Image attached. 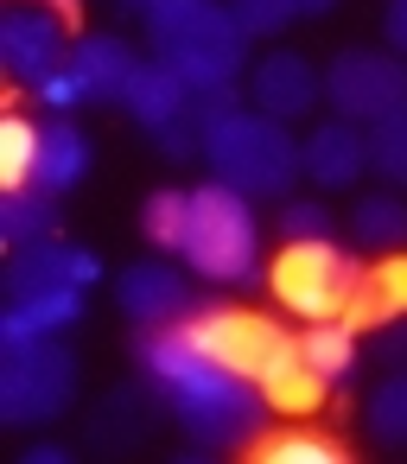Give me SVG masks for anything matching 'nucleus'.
Here are the masks:
<instances>
[{
  "label": "nucleus",
  "instance_id": "24",
  "mask_svg": "<svg viewBox=\"0 0 407 464\" xmlns=\"http://www.w3.org/2000/svg\"><path fill=\"white\" fill-rule=\"evenodd\" d=\"M363 426H369L375 445L407 451V369H388V375L369 388V401H363Z\"/></svg>",
  "mask_w": 407,
  "mask_h": 464
},
{
  "label": "nucleus",
  "instance_id": "30",
  "mask_svg": "<svg viewBox=\"0 0 407 464\" xmlns=\"http://www.w3.org/2000/svg\"><path fill=\"white\" fill-rule=\"evenodd\" d=\"M280 236H286V242H331V236H337V217H331V204H318V198H293V204L280 210Z\"/></svg>",
  "mask_w": 407,
  "mask_h": 464
},
{
  "label": "nucleus",
  "instance_id": "32",
  "mask_svg": "<svg viewBox=\"0 0 407 464\" xmlns=\"http://www.w3.org/2000/svg\"><path fill=\"white\" fill-rule=\"evenodd\" d=\"M369 356H375L382 369H407V318L375 324V331H369Z\"/></svg>",
  "mask_w": 407,
  "mask_h": 464
},
{
  "label": "nucleus",
  "instance_id": "12",
  "mask_svg": "<svg viewBox=\"0 0 407 464\" xmlns=\"http://www.w3.org/2000/svg\"><path fill=\"white\" fill-rule=\"evenodd\" d=\"M325 102V71L305 58V52H286V45H274L267 58H255V71H248V109H261V115H274V121H305L312 109Z\"/></svg>",
  "mask_w": 407,
  "mask_h": 464
},
{
  "label": "nucleus",
  "instance_id": "16",
  "mask_svg": "<svg viewBox=\"0 0 407 464\" xmlns=\"http://www.w3.org/2000/svg\"><path fill=\"white\" fill-rule=\"evenodd\" d=\"M71 71H77V83L90 90V102H121L128 77L141 71V52H134L121 33H83V39L71 45Z\"/></svg>",
  "mask_w": 407,
  "mask_h": 464
},
{
  "label": "nucleus",
  "instance_id": "8",
  "mask_svg": "<svg viewBox=\"0 0 407 464\" xmlns=\"http://www.w3.org/2000/svg\"><path fill=\"white\" fill-rule=\"evenodd\" d=\"M325 109L356 121V128H375V121L401 115L407 109V58L375 52V45H344L325 64Z\"/></svg>",
  "mask_w": 407,
  "mask_h": 464
},
{
  "label": "nucleus",
  "instance_id": "15",
  "mask_svg": "<svg viewBox=\"0 0 407 464\" xmlns=\"http://www.w3.org/2000/svg\"><path fill=\"white\" fill-rule=\"evenodd\" d=\"M185 102H191V83H185L166 58H141V71H134L128 90H121V115H128L141 134H160L166 121H179Z\"/></svg>",
  "mask_w": 407,
  "mask_h": 464
},
{
  "label": "nucleus",
  "instance_id": "19",
  "mask_svg": "<svg viewBox=\"0 0 407 464\" xmlns=\"http://www.w3.org/2000/svg\"><path fill=\"white\" fill-rule=\"evenodd\" d=\"M83 318V293H52V299H7L0 312V343H26V337H64Z\"/></svg>",
  "mask_w": 407,
  "mask_h": 464
},
{
  "label": "nucleus",
  "instance_id": "37",
  "mask_svg": "<svg viewBox=\"0 0 407 464\" xmlns=\"http://www.w3.org/2000/svg\"><path fill=\"white\" fill-rule=\"evenodd\" d=\"M128 7H141V14H147V7H160V0H128Z\"/></svg>",
  "mask_w": 407,
  "mask_h": 464
},
{
  "label": "nucleus",
  "instance_id": "1",
  "mask_svg": "<svg viewBox=\"0 0 407 464\" xmlns=\"http://www.w3.org/2000/svg\"><path fill=\"white\" fill-rule=\"evenodd\" d=\"M134 369H141L147 382H160V394H166V407H172V426H179L191 445H204V451L255 445V439H261V420L274 413L267 394H261V382H248V375L210 362V356L191 343L185 318H179V324H141V331H134Z\"/></svg>",
  "mask_w": 407,
  "mask_h": 464
},
{
  "label": "nucleus",
  "instance_id": "4",
  "mask_svg": "<svg viewBox=\"0 0 407 464\" xmlns=\"http://www.w3.org/2000/svg\"><path fill=\"white\" fill-rule=\"evenodd\" d=\"M179 261H185L198 280H217V286H248V280H261L255 198L229 191L223 179L198 185V191H191V223H185V242H179Z\"/></svg>",
  "mask_w": 407,
  "mask_h": 464
},
{
  "label": "nucleus",
  "instance_id": "7",
  "mask_svg": "<svg viewBox=\"0 0 407 464\" xmlns=\"http://www.w3.org/2000/svg\"><path fill=\"white\" fill-rule=\"evenodd\" d=\"M185 331H191V343H198L210 362H223V369H236V375H248V382H267V369L299 350V337H293L280 318L248 312V305H198V312L185 318Z\"/></svg>",
  "mask_w": 407,
  "mask_h": 464
},
{
  "label": "nucleus",
  "instance_id": "25",
  "mask_svg": "<svg viewBox=\"0 0 407 464\" xmlns=\"http://www.w3.org/2000/svg\"><path fill=\"white\" fill-rule=\"evenodd\" d=\"M39 140H45V121L20 115V109H14L7 121H0V191H20V185H33Z\"/></svg>",
  "mask_w": 407,
  "mask_h": 464
},
{
  "label": "nucleus",
  "instance_id": "13",
  "mask_svg": "<svg viewBox=\"0 0 407 464\" xmlns=\"http://www.w3.org/2000/svg\"><path fill=\"white\" fill-rule=\"evenodd\" d=\"M115 305L141 331V324H179V318H191L198 312V293H191V280L172 261H153L147 255V261H134V267L115 274Z\"/></svg>",
  "mask_w": 407,
  "mask_h": 464
},
{
  "label": "nucleus",
  "instance_id": "3",
  "mask_svg": "<svg viewBox=\"0 0 407 464\" xmlns=\"http://www.w3.org/2000/svg\"><path fill=\"white\" fill-rule=\"evenodd\" d=\"M204 166H210V179H223L242 198H286L305 179V147L293 140L286 121H274L261 109H236L204 140Z\"/></svg>",
  "mask_w": 407,
  "mask_h": 464
},
{
  "label": "nucleus",
  "instance_id": "27",
  "mask_svg": "<svg viewBox=\"0 0 407 464\" xmlns=\"http://www.w3.org/2000/svg\"><path fill=\"white\" fill-rule=\"evenodd\" d=\"M185 223H191V191H153V198L141 204V236H147L153 248H166V255H179Z\"/></svg>",
  "mask_w": 407,
  "mask_h": 464
},
{
  "label": "nucleus",
  "instance_id": "22",
  "mask_svg": "<svg viewBox=\"0 0 407 464\" xmlns=\"http://www.w3.org/2000/svg\"><path fill=\"white\" fill-rule=\"evenodd\" d=\"M58 236V198L39 191V185H20V191H0V242L7 248H33V242H52Z\"/></svg>",
  "mask_w": 407,
  "mask_h": 464
},
{
  "label": "nucleus",
  "instance_id": "10",
  "mask_svg": "<svg viewBox=\"0 0 407 464\" xmlns=\"http://www.w3.org/2000/svg\"><path fill=\"white\" fill-rule=\"evenodd\" d=\"M71 33H64V14L58 7H26V0H14L7 14H0V64H7L14 83L39 90L52 71L71 64Z\"/></svg>",
  "mask_w": 407,
  "mask_h": 464
},
{
  "label": "nucleus",
  "instance_id": "26",
  "mask_svg": "<svg viewBox=\"0 0 407 464\" xmlns=\"http://www.w3.org/2000/svg\"><path fill=\"white\" fill-rule=\"evenodd\" d=\"M255 458H267V464H344V445L312 432V426H280V432L255 439Z\"/></svg>",
  "mask_w": 407,
  "mask_h": 464
},
{
  "label": "nucleus",
  "instance_id": "36",
  "mask_svg": "<svg viewBox=\"0 0 407 464\" xmlns=\"http://www.w3.org/2000/svg\"><path fill=\"white\" fill-rule=\"evenodd\" d=\"M33 7H58V14L71 20V14H77V0H33Z\"/></svg>",
  "mask_w": 407,
  "mask_h": 464
},
{
  "label": "nucleus",
  "instance_id": "29",
  "mask_svg": "<svg viewBox=\"0 0 407 464\" xmlns=\"http://www.w3.org/2000/svg\"><path fill=\"white\" fill-rule=\"evenodd\" d=\"M229 14H236V26H242L248 45H255V39H280V33L299 20L293 0H229Z\"/></svg>",
  "mask_w": 407,
  "mask_h": 464
},
{
  "label": "nucleus",
  "instance_id": "35",
  "mask_svg": "<svg viewBox=\"0 0 407 464\" xmlns=\"http://www.w3.org/2000/svg\"><path fill=\"white\" fill-rule=\"evenodd\" d=\"M293 7H299V20H331L337 0H293Z\"/></svg>",
  "mask_w": 407,
  "mask_h": 464
},
{
  "label": "nucleus",
  "instance_id": "33",
  "mask_svg": "<svg viewBox=\"0 0 407 464\" xmlns=\"http://www.w3.org/2000/svg\"><path fill=\"white\" fill-rule=\"evenodd\" d=\"M382 39H388V52L407 58V0H388L382 7Z\"/></svg>",
  "mask_w": 407,
  "mask_h": 464
},
{
  "label": "nucleus",
  "instance_id": "18",
  "mask_svg": "<svg viewBox=\"0 0 407 464\" xmlns=\"http://www.w3.org/2000/svg\"><path fill=\"white\" fill-rule=\"evenodd\" d=\"M90 179V134L71 121V115H52L45 121V140H39V166H33V185L64 198Z\"/></svg>",
  "mask_w": 407,
  "mask_h": 464
},
{
  "label": "nucleus",
  "instance_id": "28",
  "mask_svg": "<svg viewBox=\"0 0 407 464\" xmlns=\"http://www.w3.org/2000/svg\"><path fill=\"white\" fill-rule=\"evenodd\" d=\"M369 172H382L394 191H407V109L369 128Z\"/></svg>",
  "mask_w": 407,
  "mask_h": 464
},
{
  "label": "nucleus",
  "instance_id": "14",
  "mask_svg": "<svg viewBox=\"0 0 407 464\" xmlns=\"http://www.w3.org/2000/svg\"><path fill=\"white\" fill-rule=\"evenodd\" d=\"M305 179L318 191H356V179L369 172V128L331 115V121H312L305 128Z\"/></svg>",
  "mask_w": 407,
  "mask_h": 464
},
{
  "label": "nucleus",
  "instance_id": "17",
  "mask_svg": "<svg viewBox=\"0 0 407 464\" xmlns=\"http://www.w3.org/2000/svg\"><path fill=\"white\" fill-rule=\"evenodd\" d=\"M344 318L356 331H375L388 318H407V248H388L382 261H363V280H356Z\"/></svg>",
  "mask_w": 407,
  "mask_h": 464
},
{
  "label": "nucleus",
  "instance_id": "21",
  "mask_svg": "<svg viewBox=\"0 0 407 464\" xmlns=\"http://www.w3.org/2000/svg\"><path fill=\"white\" fill-rule=\"evenodd\" d=\"M350 248H369V255L407 248V198H394V191H363V198L350 204Z\"/></svg>",
  "mask_w": 407,
  "mask_h": 464
},
{
  "label": "nucleus",
  "instance_id": "5",
  "mask_svg": "<svg viewBox=\"0 0 407 464\" xmlns=\"http://www.w3.org/2000/svg\"><path fill=\"white\" fill-rule=\"evenodd\" d=\"M83 362L64 337H26L0 343V426L7 432H45L77 407Z\"/></svg>",
  "mask_w": 407,
  "mask_h": 464
},
{
  "label": "nucleus",
  "instance_id": "23",
  "mask_svg": "<svg viewBox=\"0 0 407 464\" xmlns=\"http://www.w3.org/2000/svg\"><path fill=\"white\" fill-rule=\"evenodd\" d=\"M261 394H267V407H274V413H286V420H305V413H318V407H325L331 382H325V375L305 362V350H293L286 362H274V369H267Z\"/></svg>",
  "mask_w": 407,
  "mask_h": 464
},
{
  "label": "nucleus",
  "instance_id": "9",
  "mask_svg": "<svg viewBox=\"0 0 407 464\" xmlns=\"http://www.w3.org/2000/svg\"><path fill=\"white\" fill-rule=\"evenodd\" d=\"M160 420H172V407H166L160 382L134 375V382L109 388V394L83 413V445H90V451H102V458H134V451H147V445H153Z\"/></svg>",
  "mask_w": 407,
  "mask_h": 464
},
{
  "label": "nucleus",
  "instance_id": "2",
  "mask_svg": "<svg viewBox=\"0 0 407 464\" xmlns=\"http://www.w3.org/2000/svg\"><path fill=\"white\" fill-rule=\"evenodd\" d=\"M153 58H166L191 90H223L248 64V39L229 14V0H160L147 7Z\"/></svg>",
  "mask_w": 407,
  "mask_h": 464
},
{
  "label": "nucleus",
  "instance_id": "34",
  "mask_svg": "<svg viewBox=\"0 0 407 464\" xmlns=\"http://www.w3.org/2000/svg\"><path fill=\"white\" fill-rule=\"evenodd\" d=\"M71 458H77V451H71L64 439H33V445H26V464H71Z\"/></svg>",
  "mask_w": 407,
  "mask_h": 464
},
{
  "label": "nucleus",
  "instance_id": "6",
  "mask_svg": "<svg viewBox=\"0 0 407 464\" xmlns=\"http://www.w3.org/2000/svg\"><path fill=\"white\" fill-rule=\"evenodd\" d=\"M356 280H363V261H356V248H344L337 236H331V242H286V248L274 255V267H267V293H274L280 312H293L299 324L344 318Z\"/></svg>",
  "mask_w": 407,
  "mask_h": 464
},
{
  "label": "nucleus",
  "instance_id": "11",
  "mask_svg": "<svg viewBox=\"0 0 407 464\" xmlns=\"http://www.w3.org/2000/svg\"><path fill=\"white\" fill-rule=\"evenodd\" d=\"M102 280V261L83 248V242H33V248H14L7 274H0V286H7V299H52V293H90Z\"/></svg>",
  "mask_w": 407,
  "mask_h": 464
},
{
  "label": "nucleus",
  "instance_id": "20",
  "mask_svg": "<svg viewBox=\"0 0 407 464\" xmlns=\"http://www.w3.org/2000/svg\"><path fill=\"white\" fill-rule=\"evenodd\" d=\"M299 350H305V362H312L331 388H350L356 369H363V350H356V324H350V318L305 324V331H299Z\"/></svg>",
  "mask_w": 407,
  "mask_h": 464
},
{
  "label": "nucleus",
  "instance_id": "31",
  "mask_svg": "<svg viewBox=\"0 0 407 464\" xmlns=\"http://www.w3.org/2000/svg\"><path fill=\"white\" fill-rule=\"evenodd\" d=\"M33 96H39V102H45L52 115H77V109L90 102V90L77 83V71H71V64H64V71H52V77H45V83H39Z\"/></svg>",
  "mask_w": 407,
  "mask_h": 464
}]
</instances>
